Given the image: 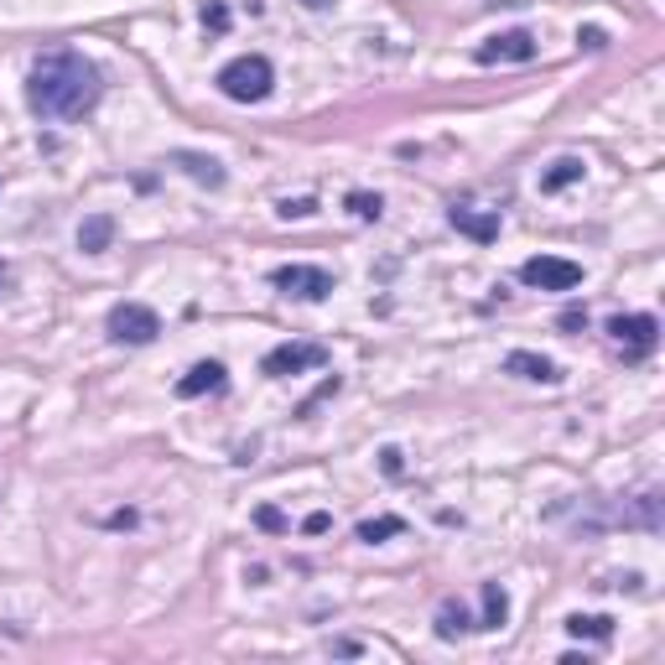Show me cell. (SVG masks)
<instances>
[{"mask_svg": "<svg viewBox=\"0 0 665 665\" xmlns=\"http://www.w3.org/2000/svg\"><path fill=\"white\" fill-rule=\"evenodd\" d=\"M104 95L99 84V68L84 58V52H42L32 63V78H26V104L42 120H78L89 115Z\"/></svg>", "mask_w": 665, "mask_h": 665, "instance_id": "6da1fadb", "label": "cell"}, {"mask_svg": "<svg viewBox=\"0 0 665 665\" xmlns=\"http://www.w3.org/2000/svg\"><path fill=\"white\" fill-rule=\"evenodd\" d=\"M218 89H224V99H235V104H261L276 89V68L265 63L261 52H244V58L218 68Z\"/></svg>", "mask_w": 665, "mask_h": 665, "instance_id": "7a4b0ae2", "label": "cell"}, {"mask_svg": "<svg viewBox=\"0 0 665 665\" xmlns=\"http://www.w3.org/2000/svg\"><path fill=\"white\" fill-rule=\"evenodd\" d=\"M104 328H110V338H115V343H151V338L162 332V317L146 308V302H115Z\"/></svg>", "mask_w": 665, "mask_h": 665, "instance_id": "3957f363", "label": "cell"}, {"mask_svg": "<svg viewBox=\"0 0 665 665\" xmlns=\"http://www.w3.org/2000/svg\"><path fill=\"white\" fill-rule=\"evenodd\" d=\"M608 332H614V343L624 349V359H650V354H655V343H661V323H655L650 312L614 317V323H608Z\"/></svg>", "mask_w": 665, "mask_h": 665, "instance_id": "277c9868", "label": "cell"}, {"mask_svg": "<svg viewBox=\"0 0 665 665\" xmlns=\"http://www.w3.org/2000/svg\"><path fill=\"white\" fill-rule=\"evenodd\" d=\"M520 281L536 291H572V286H582V265L562 261V255H536L520 265Z\"/></svg>", "mask_w": 665, "mask_h": 665, "instance_id": "5b68a950", "label": "cell"}, {"mask_svg": "<svg viewBox=\"0 0 665 665\" xmlns=\"http://www.w3.org/2000/svg\"><path fill=\"white\" fill-rule=\"evenodd\" d=\"M271 281H276V291H286V297H297V302H323L332 291V276L323 271V265H281V271H271Z\"/></svg>", "mask_w": 665, "mask_h": 665, "instance_id": "8992f818", "label": "cell"}, {"mask_svg": "<svg viewBox=\"0 0 665 665\" xmlns=\"http://www.w3.org/2000/svg\"><path fill=\"white\" fill-rule=\"evenodd\" d=\"M328 364V349L323 343H281V349H271L265 354V375L271 380H286V375H302V369H323Z\"/></svg>", "mask_w": 665, "mask_h": 665, "instance_id": "52a82bcc", "label": "cell"}, {"mask_svg": "<svg viewBox=\"0 0 665 665\" xmlns=\"http://www.w3.org/2000/svg\"><path fill=\"white\" fill-rule=\"evenodd\" d=\"M478 63H530L536 58V37L525 32V26H515V32H494L489 42H478L474 48Z\"/></svg>", "mask_w": 665, "mask_h": 665, "instance_id": "ba28073f", "label": "cell"}, {"mask_svg": "<svg viewBox=\"0 0 665 665\" xmlns=\"http://www.w3.org/2000/svg\"><path fill=\"white\" fill-rule=\"evenodd\" d=\"M224 385H229L224 364H218V359H203V364H192L188 375L177 380V396H183V401H198V396H218Z\"/></svg>", "mask_w": 665, "mask_h": 665, "instance_id": "9c48e42d", "label": "cell"}, {"mask_svg": "<svg viewBox=\"0 0 665 665\" xmlns=\"http://www.w3.org/2000/svg\"><path fill=\"white\" fill-rule=\"evenodd\" d=\"M504 375H515V380H536V385H556V380H562V369H556L547 354H530V349L504 354Z\"/></svg>", "mask_w": 665, "mask_h": 665, "instance_id": "30bf717a", "label": "cell"}, {"mask_svg": "<svg viewBox=\"0 0 665 665\" xmlns=\"http://www.w3.org/2000/svg\"><path fill=\"white\" fill-rule=\"evenodd\" d=\"M448 224L457 229V235H468V239H478V244H494L499 239V214H484V209H448Z\"/></svg>", "mask_w": 665, "mask_h": 665, "instance_id": "8fae6325", "label": "cell"}, {"mask_svg": "<svg viewBox=\"0 0 665 665\" xmlns=\"http://www.w3.org/2000/svg\"><path fill=\"white\" fill-rule=\"evenodd\" d=\"M110 239H115V218L110 214H89L84 224H78V250H84V255L110 250Z\"/></svg>", "mask_w": 665, "mask_h": 665, "instance_id": "7c38bea8", "label": "cell"}, {"mask_svg": "<svg viewBox=\"0 0 665 665\" xmlns=\"http://www.w3.org/2000/svg\"><path fill=\"white\" fill-rule=\"evenodd\" d=\"M172 162L183 166L192 183H203V188H224V166H218L214 156H198V151H177Z\"/></svg>", "mask_w": 665, "mask_h": 665, "instance_id": "4fadbf2b", "label": "cell"}, {"mask_svg": "<svg viewBox=\"0 0 665 665\" xmlns=\"http://www.w3.org/2000/svg\"><path fill=\"white\" fill-rule=\"evenodd\" d=\"M478 598H484V618H478L474 629H499V624L510 618V598H504V588H499V582H484Z\"/></svg>", "mask_w": 665, "mask_h": 665, "instance_id": "5bb4252c", "label": "cell"}, {"mask_svg": "<svg viewBox=\"0 0 665 665\" xmlns=\"http://www.w3.org/2000/svg\"><path fill=\"white\" fill-rule=\"evenodd\" d=\"M567 635L572 640H614V618L608 614H572Z\"/></svg>", "mask_w": 665, "mask_h": 665, "instance_id": "9a60e30c", "label": "cell"}, {"mask_svg": "<svg viewBox=\"0 0 665 665\" xmlns=\"http://www.w3.org/2000/svg\"><path fill=\"white\" fill-rule=\"evenodd\" d=\"M582 172H588V166L577 162V156H562V162H551L547 172H541V192H562V188H572V183H582Z\"/></svg>", "mask_w": 665, "mask_h": 665, "instance_id": "2e32d148", "label": "cell"}, {"mask_svg": "<svg viewBox=\"0 0 665 665\" xmlns=\"http://www.w3.org/2000/svg\"><path fill=\"white\" fill-rule=\"evenodd\" d=\"M468 629H474V614L448 598V603L437 608V635H442V640H457V635H468Z\"/></svg>", "mask_w": 665, "mask_h": 665, "instance_id": "e0dca14e", "label": "cell"}, {"mask_svg": "<svg viewBox=\"0 0 665 665\" xmlns=\"http://www.w3.org/2000/svg\"><path fill=\"white\" fill-rule=\"evenodd\" d=\"M401 530H405L401 515H380V520L359 525V541H369V547H375V541H385V536H401Z\"/></svg>", "mask_w": 665, "mask_h": 665, "instance_id": "ac0fdd59", "label": "cell"}, {"mask_svg": "<svg viewBox=\"0 0 665 665\" xmlns=\"http://www.w3.org/2000/svg\"><path fill=\"white\" fill-rule=\"evenodd\" d=\"M349 214L364 218V224H375L385 214V198L380 192H349Z\"/></svg>", "mask_w": 665, "mask_h": 665, "instance_id": "d6986e66", "label": "cell"}, {"mask_svg": "<svg viewBox=\"0 0 665 665\" xmlns=\"http://www.w3.org/2000/svg\"><path fill=\"white\" fill-rule=\"evenodd\" d=\"M203 26H209V32H229V5H218V0H209V5H203Z\"/></svg>", "mask_w": 665, "mask_h": 665, "instance_id": "ffe728a7", "label": "cell"}, {"mask_svg": "<svg viewBox=\"0 0 665 665\" xmlns=\"http://www.w3.org/2000/svg\"><path fill=\"white\" fill-rule=\"evenodd\" d=\"M302 530H308V536H328V530H332V515H328V510H312L308 520H302Z\"/></svg>", "mask_w": 665, "mask_h": 665, "instance_id": "44dd1931", "label": "cell"}, {"mask_svg": "<svg viewBox=\"0 0 665 665\" xmlns=\"http://www.w3.org/2000/svg\"><path fill=\"white\" fill-rule=\"evenodd\" d=\"M255 525H261V530H286V515L265 504V510H255Z\"/></svg>", "mask_w": 665, "mask_h": 665, "instance_id": "7402d4cb", "label": "cell"}, {"mask_svg": "<svg viewBox=\"0 0 665 665\" xmlns=\"http://www.w3.org/2000/svg\"><path fill=\"white\" fill-rule=\"evenodd\" d=\"M577 42H582V48H608V37H603V26H582V32H577Z\"/></svg>", "mask_w": 665, "mask_h": 665, "instance_id": "603a6c76", "label": "cell"}, {"mask_svg": "<svg viewBox=\"0 0 665 665\" xmlns=\"http://www.w3.org/2000/svg\"><path fill=\"white\" fill-rule=\"evenodd\" d=\"M312 209H317V203H312V198H297V203H291V198H286V203H281V214H286V218H308Z\"/></svg>", "mask_w": 665, "mask_h": 665, "instance_id": "cb8c5ba5", "label": "cell"}, {"mask_svg": "<svg viewBox=\"0 0 665 665\" xmlns=\"http://www.w3.org/2000/svg\"><path fill=\"white\" fill-rule=\"evenodd\" d=\"M380 468H385L390 478L401 474V468H405V463H401V448H385V452H380Z\"/></svg>", "mask_w": 665, "mask_h": 665, "instance_id": "d4e9b609", "label": "cell"}, {"mask_svg": "<svg viewBox=\"0 0 665 665\" xmlns=\"http://www.w3.org/2000/svg\"><path fill=\"white\" fill-rule=\"evenodd\" d=\"M562 328H567V332L588 328V312H582V308H567V312H562Z\"/></svg>", "mask_w": 665, "mask_h": 665, "instance_id": "484cf974", "label": "cell"}, {"mask_svg": "<svg viewBox=\"0 0 665 665\" xmlns=\"http://www.w3.org/2000/svg\"><path fill=\"white\" fill-rule=\"evenodd\" d=\"M5 286H11V265L0 261V291H5Z\"/></svg>", "mask_w": 665, "mask_h": 665, "instance_id": "4316f807", "label": "cell"}, {"mask_svg": "<svg viewBox=\"0 0 665 665\" xmlns=\"http://www.w3.org/2000/svg\"><path fill=\"white\" fill-rule=\"evenodd\" d=\"M302 5H312V11H328L332 0H302Z\"/></svg>", "mask_w": 665, "mask_h": 665, "instance_id": "83f0119b", "label": "cell"}]
</instances>
